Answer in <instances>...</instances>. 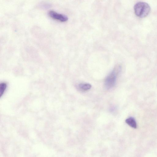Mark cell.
I'll return each instance as SVG.
<instances>
[{"mask_svg":"<svg viewBox=\"0 0 157 157\" xmlns=\"http://www.w3.org/2000/svg\"><path fill=\"white\" fill-rule=\"evenodd\" d=\"M6 83L2 82L0 84V97L3 95L6 87Z\"/></svg>","mask_w":157,"mask_h":157,"instance_id":"8992f818","label":"cell"},{"mask_svg":"<svg viewBox=\"0 0 157 157\" xmlns=\"http://www.w3.org/2000/svg\"><path fill=\"white\" fill-rule=\"evenodd\" d=\"M49 16L52 19L64 22L68 20V17L65 15L58 13L53 10H50L48 12Z\"/></svg>","mask_w":157,"mask_h":157,"instance_id":"3957f363","label":"cell"},{"mask_svg":"<svg viewBox=\"0 0 157 157\" xmlns=\"http://www.w3.org/2000/svg\"><path fill=\"white\" fill-rule=\"evenodd\" d=\"M134 10L136 15L138 17L143 18L146 17L149 13L151 8L147 3L140 2L135 5Z\"/></svg>","mask_w":157,"mask_h":157,"instance_id":"6da1fadb","label":"cell"},{"mask_svg":"<svg viewBox=\"0 0 157 157\" xmlns=\"http://www.w3.org/2000/svg\"><path fill=\"white\" fill-rule=\"evenodd\" d=\"M121 70V67L117 66L107 77L105 82V86L106 89H110L115 85L118 75Z\"/></svg>","mask_w":157,"mask_h":157,"instance_id":"7a4b0ae2","label":"cell"},{"mask_svg":"<svg viewBox=\"0 0 157 157\" xmlns=\"http://www.w3.org/2000/svg\"><path fill=\"white\" fill-rule=\"evenodd\" d=\"M125 121L131 127L134 128H136V122L134 118L131 117H129L126 119Z\"/></svg>","mask_w":157,"mask_h":157,"instance_id":"277c9868","label":"cell"},{"mask_svg":"<svg viewBox=\"0 0 157 157\" xmlns=\"http://www.w3.org/2000/svg\"><path fill=\"white\" fill-rule=\"evenodd\" d=\"M79 87L83 90H87L91 88V86L89 84L81 83L79 84Z\"/></svg>","mask_w":157,"mask_h":157,"instance_id":"5b68a950","label":"cell"}]
</instances>
